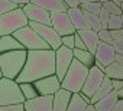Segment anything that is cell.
Listing matches in <instances>:
<instances>
[{"label": "cell", "mask_w": 123, "mask_h": 111, "mask_svg": "<svg viewBox=\"0 0 123 111\" xmlns=\"http://www.w3.org/2000/svg\"><path fill=\"white\" fill-rule=\"evenodd\" d=\"M113 111H123V98H119L116 107L113 108Z\"/></svg>", "instance_id": "obj_40"}, {"label": "cell", "mask_w": 123, "mask_h": 111, "mask_svg": "<svg viewBox=\"0 0 123 111\" xmlns=\"http://www.w3.org/2000/svg\"><path fill=\"white\" fill-rule=\"evenodd\" d=\"M35 87H36L39 95H55L62 88V84H61V79L54 74V75H49V77L35 81Z\"/></svg>", "instance_id": "obj_11"}, {"label": "cell", "mask_w": 123, "mask_h": 111, "mask_svg": "<svg viewBox=\"0 0 123 111\" xmlns=\"http://www.w3.org/2000/svg\"><path fill=\"white\" fill-rule=\"evenodd\" d=\"M31 3H35L46 10L52 12H68V6L65 5L64 0H32Z\"/></svg>", "instance_id": "obj_19"}, {"label": "cell", "mask_w": 123, "mask_h": 111, "mask_svg": "<svg viewBox=\"0 0 123 111\" xmlns=\"http://www.w3.org/2000/svg\"><path fill=\"white\" fill-rule=\"evenodd\" d=\"M111 84H113V89H116V91L123 88V79H111Z\"/></svg>", "instance_id": "obj_38"}, {"label": "cell", "mask_w": 123, "mask_h": 111, "mask_svg": "<svg viewBox=\"0 0 123 111\" xmlns=\"http://www.w3.org/2000/svg\"><path fill=\"white\" fill-rule=\"evenodd\" d=\"M103 6L110 12V15H123V12H122V7H120V5H117L116 2H113V0H110V2H106V3H103Z\"/></svg>", "instance_id": "obj_30"}, {"label": "cell", "mask_w": 123, "mask_h": 111, "mask_svg": "<svg viewBox=\"0 0 123 111\" xmlns=\"http://www.w3.org/2000/svg\"><path fill=\"white\" fill-rule=\"evenodd\" d=\"M116 62H117L119 65H122V67H123V55L116 53Z\"/></svg>", "instance_id": "obj_42"}, {"label": "cell", "mask_w": 123, "mask_h": 111, "mask_svg": "<svg viewBox=\"0 0 123 111\" xmlns=\"http://www.w3.org/2000/svg\"><path fill=\"white\" fill-rule=\"evenodd\" d=\"M98 17H100V22H101V28L103 29H109V20H110V12L103 6V9L100 10L98 13Z\"/></svg>", "instance_id": "obj_31"}, {"label": "cell", "mask_w": 123, "mask_h": 111, "mask_svg": "<svg viewBox=\"0 0 123 111\" xmlns=\"http://www.w3.org/2000/svg\"><path fill=\"white\" fill-rule=\"evenodd\" d=\"M18 40L28 49V50H36V49H52L49 46V43L32 28V26H25L22 29H19L18 32L13 33Z\"/></svg>", "instance_id": "obj_6"}, {"label": "cell", "mask_w": 123, "mask_h": 111, "mask_svg": "<svg viewBox=\"0 0 123 111\" xmlns=\"http://www.w3.org/2000/svg\"><path fill=\"white\" fill-rule=\"evenodd\" d=\"M123 15H110V20H109V29L113 30V29H122L123 26V19H122Z\"/></svg>", "instance_id": "obj_29"}, {"label": "cell", "mask_w": 123, "mask_h": 111, "mask_svg": "<svg viewBox=\"0 0 123 111\" xmlns=\"http://www.w3.org/2000/svg\"><path fill=\"white\" fill-rule=\"evenodd\" d=\"M54 95H39L25 101V111H52Z\"/></svg>", "instance_id": "obj_13"}, {"label": "cell", "mask_w": 123, "mask_h": 111, "mask_svg": "<svg viewBox=\"0 0 123 111\" xmlns=\"http://www.w3.org/2000/svg\"><path fill=\"white\" fill-rule=\"evenodd\" d=\"M74 58L75 59H78L80 62H83L86 67H88V68H91V67H94V64H96V56H94V53L93 52H90L88 49H74Z\"/></svg>", "instance_id": "obj_21"}, {"label": "cell", "mask_w": 123, "mask_h": 111, "mask_svg": "<svg viewBox=\"0 0 123 111\" xmlns=\"http://www.w3.org/2000/svg\"><path fill=\"white\" fill-rule=\"evenodd\" d=\"M20 7L18 3L12 2V0H0V13H7V12H12L15 9Z\"/></svg>", "instance_id": "obj_28"}, {"label": "cell", "mask_w": 123, "mask_h": 111, "mask_svg": "<svg viewBox=\"0 0 123 111\" xmlns=\"http://www.w3.org/2000/svg\"><path fill=\"white\" fill-rule=\"evenodd\" d=\"M29 26H32L48 43L52 49H58L59 46H62V36H61L54 26L51 25H43V23H38V22H29Z\"/></svg>", "instance_id": "obj_8"}, {"label": "cell", "mask_w": 123, "mask_h": 111, "mask_svg": "<svg viewBox=\"0 0 123 111\" xmlns=\"http://www.w3.org/2000/svg\"><path fill=\"white\" fill-rule=\"evenodd\" d=\"M120 7H122V12H123V2L120 3Z\"/></svg>", "instance_id": "obj_47"}, {"label": "cell", "mask_w": 123, "mask_h": 111, "mask_svg": "<svg viewBox=\"0 0 123 111\" xmlns=\"http://www.w3.org/2000/svg\"><path fill=\"white\" fill-rule=\"evenodd\" d=\"M113 48H114L116 53H120V55H123V39L113 40Z\"/></svg>", "instance_id": "obj_36"}, {"label": "cell", "mask_w": 123, "mask_h": 111, "mask_svg": "<svg viewBox=\"0 0 123 111\" xmlns=\"http://www.w3.org/2000/svg\"><path fill=\"white\" fill-rule=\"evenodd\" d=\"M119 101V95H117V91L113 89L110 94H107L106 97H103L101 100H98L94 105L98 111H113V108L116 107Z\"/></svg>", "instance_id": "obj_20"}, {"label": "cell", "mask_w": 123, "mask_h": 111, "mask_svg": "<svg viewBox=\"0 0 123 111\" xmlns=\"http://www.w3.org/2000/svg\"><path fill=\"white\" fill-rule=\"evenodd\" d=\"M25 13L28 15L31 22H38V23H43V25H51L52 26V17H51V12L35 5V3H28L23 6Z\"/></svg>", "instance_id": "obj_12"}, {"label": "cell", "mask_w": 123, "mask_h": 111, "mask_svg": "<svg viewBox=\"0 0 123 111\" xmlns=\"http://www.w3.org/2000/svg\"><path fill=\"white\" fill-rule=\"evenodd\" d=\"M122 19H123V16H122ZM122 29H123V26H122Z\"/></svg>", "instance_id": "obj_48"}, {"label": "cell", "mask_w": 123, "mask_h": 111, "mask_svg": "<svg viewBox=\"0 0 123 111\" xmlns=\"http://www.w3.org/2000/svg\"><path fill=\"white\" fill-rule=\"evenodd\" d=\"M110 33H111L113 40L123 39V29H113V30H110Z\"/></svg>", "instance_id": "obj_37"}, {"label": "cell", "mask_w": 123, "mask_h": 111, "mask_svg": "<svg viewBox=\"0 0 123 111\" xmlns=\"http://www.w3.org/2000/svg\"><path fill=\"white\" fill-rule=\"evenodd\" d=\"M73 92L65 89V88H61L55 95H54V107L52 111H67L70 101H71Z\"/></svg>", "instance_id": "obj_16"}, {"label": "cell", "mask_w": 123, "mask_h": 111, "mask_svg": "<svg viewBox=\"0 0 123 111\" xmlns=\"http://www.w3.org/2000/svg\"><path fill=\"white\" fill-rule=\"evenodd\" d=\"M64 2H65V5L68 7H77V6H80V0H64Z\"/></svg>", "instance_id": "obj_39"}, {"label": "cell", "mask_w": 123, "mask_h": 111, "mask_svg": "<svg viewBox=\"0 0 123 111\" xmlns=\"http://www.w3.org/2000/svg\"><path fill=\"white\" fill-rule=\"evenodd\" d=\"M26 98L22 92L20 84L16 79L5 78L0 79V105H12V104H25Z\"/></svg>", "instance_id": "obj_5"}, {"label": "cell", "mask_w": 123, "mask_h": 111, "mask_svg": "<svg viewBox=\"0 0 123 111\" xmlns=\"http://www.w3.org/2000/svg\"><path fill=\"white\" fill-rule=\"evenodd\" d=\"M19 84H20L22 92H23L26 100H32V98L39 97V92L35 87V82H19Z\"/></svg>", "instance_id": "obj_25"}, {"label": "cell", "mask_w": 123, "mask_h": 111, "mask_svg": "<svg viewBox=\"0 0 123 111\" xmlns=\"http://www.w3.org/2000/svg\"><path fill=\"white\" fill-rule=\"evenodd\" d=\"M96 61L100 62L104 67H109L110 64H113L116 61V50L113 48V43H106V42H100L96 53Z\"/></svg>", "instance_id": "obj_14"}, {"label": "cell", "mask_w": 123, "mask_h": 111, "mask_svg": "<svg viewBox=\"0 0 123 111\" xmlns=\"http://www.w3.org/2000/svg\"><path fill=\"white\" fill-rule=\"evenodd\" d=\"M93 2H98V0H80V5H84V3H93Z\"/></svg>", "instance_id": "obj_44"}, {"label": "cell", "mask_w": 123, "mask_h": 111, "mask_svg": "<svg viewBox=\"0 0 123 111\" xmlns=\"http://www.w3.org/2000/svg\"><path fill=\"white\" fill-rule=\"evenodd\" d=\"M86 13V19H87V23L90 26V29H94V30H101V22H100V17L98 15H94V13H90V12H84Z\"/></svg>", "instance_id": "obj_26"}, {"label": "cell", "mask_w": 123, "mask_h": 111, "mask_svg": "<svg viewBox=\"0 0 123 111\" xmlns=\"http://www.w3.org/2000/svg\"><path fill=\"white\" fill-rule=\"evenodd\" d=\"M56 72L55 49L28 50V61L18 77V82H35L41 78L54 75Z\"/></svg>", "instance_id": "obj_1"}, {"label": "cell", "mask_w": 123, "mask_h": 111, "mask_svg": "<svg viewBox=\"0 0 123 111\" xmlns=\"http://www.w3.org/2000/svg\"><path fill=\"white\" fill-rule=\"evenodd\" d=\"M62 45L67 46V48H70V49H74L75 48V33L62 36Z\"/></svg>", "instance_id": "obj_32"}, {"label": "cell", "mask_w": 123, "mask_h": 111, "mask_svg": "<svg viewBox=\"0 0 123 111\" xmlns=\"http://www.w3.org/2000/svg\"><path fill=\"white\" fill-rule=\"evenodd\" d=\"M88 102L81 97L80 92H74L73 97H71V101H70V105L67 108V111H86Z\"/></svg>", "instance_id": "obj_23"}, {"label": "cell", "mask_w": 123, "mask_h": 111, "mask_svg": "<svg viewBox=\"0 0 123 111\" xmlns=\"http://www.w3.org/2000/svg\"><path fill=\"white\" fill-rule=\"evenodd\" d=\"M68 15L73 20V25L75 26L77 30H83V29H90L88 23H87V19H86V13L84 10L77 6V7H70L68 9Z\"/></svg>", "instance_id": "obj_17"}, {"label": "cell", "mask_w": 123, "mask_h": 111, "mask_svg": "<svg viewBox=\"0 0 123 111\" xmlns=\"http://www.w3.org/2000/svg\"><path fill=\"white\" fill-rule=\"evenodd\" d=\"M104 77H106V74H104V71H101L98 67H91L90 68V72H88V75H87V79H86V82H84V87H83V89H81V92H84L86 95H88L90 98L96 94V91L100 88V85H101V82L104 81Z\"/></svg>", "instance_id": "obj_10"}, {"label": "cell", "mask_w": 123, "mask_h": 111, "mask_svg": "<svg viewBox=\"0 0 123 111\" xmlns=\"http://www.w3.org/2000/svg\"><path fill=\"white\" fill-rule=\"evenodd\" d=\"M117 95H119V98H123V88H120L117 91Z\"/></svg>", "instance_id": "obj_45"}, {"label": "cell", "mask_w": 123, "mask_h": 111, "mask_svg": "<svg viewBox=\"0 0 123 111\" xmlns=\"http://www.w3.org/2000/svg\"><path fill=\"white\" fill-rule=\"evenodd\" d=\"M12 2H15V3H18L20 7H23L25 5H28V3H31L32 0H12Z\"/></svg>", "instance_id": "obj_41"}, {"label": "cell", "mask_w": 123, "mask_h": 111, "mask_svg": "<svg viewBox=\"0 0 123 111\" xmlns=\"http://www.w3.org/2000/svg\"><path fill=\"white\" fill-rule=\"evenodd\" d=\"M29 17L25 13L23 7H18L12 12L0 15V36L13 35L19 29L29 25Z\"/></svg>", "instance_id": "obj_4"}, {"label": "cell", "mask_w": 123, "mask_h": 111, "mask_svg": "<svg viewBox=\"0 0 123 111\" xmlns=\"http://www.w3.org/2000/svg\"><path fill=\"white\" fill-rule=\"evenodd\" d=\"M113 91V84H111V79L109 77H104V81L101 82L100 88L96 91V94L91 97V104H96L98 100H101L103 97H106L107 94H110Z\"/></svg>", "instance_id": "obj_22"}, {"label": "cell", "mask_w": 123, "mask_h": 111, "mask_svg": "<svg viewBox=\"0 0 123 111\" xmlns=\"http://www.w3.org/2000/svg\"><path fill=\"white\" fill-rule=\"evenodd\" d=\"M80 7L84 10V12H90V13H94V15H98L100 10L103 9V3L100 2H93V3H84V5H80Z\"/></svg>", "instance_id": "obj_27"}, {"label": "cell", "mask_w": 123, "mask_h": 111, "mask_svg": "<svg viewBox=\"0 0 123 111\" xmlns=\"http://www.w3.org/2000/svg\"><path fill=\"white\" fill-rule=\"evenodd\" d=\"M28 61V49L10 50L0 53V68H2V77L18 79L20 72L23 71Z\"/></svg>", "instance_id": "obj_2"}, {"label": "cell", "mask_w": 123, "mask_h": 111, "mask_svg": "<svg viewBox=\"0 0 123 111\" xmlns=\"http://www.w3.org/2000/svg\"><path fill=\"white\" fill-rule=\"evenodd\" d=\"M51 17H52V26H54V29L61 36L73 35V33L77 32V29L73 25V20H71L68 12H52Z\"/></svg>", "instance_id": "obj_9"}, {"label": "cell", "mask_w": 123, "mask_h": 111, "mask_svg": "<svg viewBox=\"0 0 123 111\" xmlns=\"http://www.w3.org/2000/svg\"><path fill=\"white\" fill-rule=\"evenodd\" d=\"M75 48H77V49H87V46H86L83 38L78 35V32H75ZM75 48H74V49H75Z\"/></svg>", "instance_id": "obj_35"}, {"label": "cell", "mask_w": 123, "mask_h": 111, "mask_svg": "<svg viewBox=\"0 0 123 111\" xmlns=\"http://www.w3.org/2000/svg\"><path fill=\"white\" fill-rule=\"evenodd\" d=\"M90 72V68L86 67L83 62H80L78 59L74 58L68 72L65 74L64 79L61 81V84H62V88L71 91L73 94L74 92H81L83 87H84V82L87 79V75Z\"/></svg>", "instance_id": "obj_3"}, {"label": "cell", "mask_w": 123, "mask_h": 111, "mask_svg": "<svg viewBox=\"0 0 123 111\" xmlns=\"http://www.w3.org/2000/svg\"><path fill=\"white\" fill-rule=\"evenodd\" d=\"M77 32H78V35L83 38V40H84L87 49H88L90 52L96 53V50H97V48H98V45H100V42H101V40H100V36H98V32L94 30V29H83V30H77Z\"/></svg>", "instance_id": "obj_15"}, {"label": "cell", "mask_w": 123, "mask_h": 111, "mask_svg": "<svg viewBox=\"0 0 123 111\" xmlns=\"http://www.w3.org/2000/svg\"><path fill=\"white\" fill-rule=\"evenodd\" d=\"M19 49H26L15 35H3L0 36V53L3 52H10V50H19Z\"/></svg>", "instance_id": "obj_18"}, {"label": "cell", "mask_w": 123, "mask_h": 111, "mask_svg": "<svg viewBox=\"0 0 123 111\" xmlns=\"http://www.w3.org/2000/svg\"><path fill=\"white\" fill-rule=\"evenodd\" d=\"M98 36H100V40H101V42L113 43V38H111L110 29H101V30H98Z\"/></svg>", "instance_id": "obj_33"}, {"label": "cell", "mask_w": 123, "mask_h": 111, "mask_svg": "<svg viewBox=\"0 0 123 111\" xmlns=\"http://www.w3.org/2000/svg\"><path fill=\"white\" fill-rule=\"evenodd\" d=\"M100 3H106V2H110V0H98Z\"/></svg>", "instance_id": "obj_46"}, {"label": "cell", "mask_w": 123, "mask_h": 111, "mask_svg": "<svg viewBox=\"0 0 123 111\" xmlns=\"http://www.w3.org/2000/svg\"><path fill=\"white\" fill-rule=\"evenodd\" d=\"M86 111H98V110L96 108V105H94V104H88V105H87V108H86Z\"/></svg>", "instance_id": "obj_43"}, {"label": "cell", "mask_w": 123, "mask_h": 111, "mask_svg": "<svg viewBox=\"0 0 123 111\" xmlns=\"http://www.w3.org/2000/svg\"><path fill=\"white\" fill-rule=\"evenodd\" d=\"M106 77H109L110 79H123V67L119 65L116 61L113 64H110L109 67H106L104 69Z\"/></svg>", "instance_id": "obj_24"}, {"label": "cell", "mask_w": 123, "mask_h": 111, "mask_svg": "<svg viewBox=\"0 0 123 111\" xmlns=\"http://www.w3.org/2000/svg\"><path fill=\"white\" fill-rule=\"evenodd\" d=\"M74 61V49H70L67 46H59L55 50V65H56V72L55 75L62 81L65 74L68 72L71 64Z\"/></svg>", "instance_id": "obj_7"}, {"label": "cell", "mask_w": 123, "mask_h": 111, "mask_svg": "<svg viewBox=\"0 0 123 111\" xmlns=\"http://www.w3.org/2000/svg\"><path fill=\"white\" fill-rule=\"evenodd\" d=\"M0 111H25V104H12V105H0Z\"/></svg>", "instance_id": "obj_34"}]
</instances>
